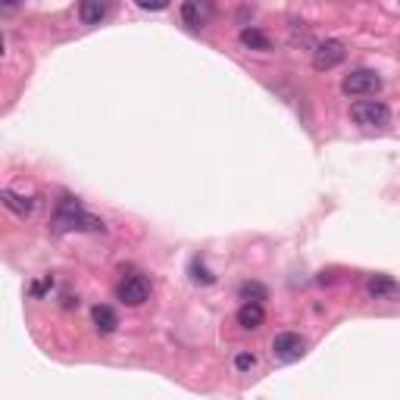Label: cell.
Here are the masks:
<instances>
[{
  "mask_svg": "<svg viewBox=\"0 0 400 400\" xmlns=\"http://www.w3.org/2000/svg\"><path fill=\"white\" fill-rule=\"evenodd\" d=\"M103 219H97L91 213H85V207L79 203V198H59L54 219H50V232L54 235H66V232H103Z\"/></svg>",
  "mask_w": 400,
  "mask_h": 400,
  "instance_id": "cell-1",
  "label": "cell"
},
{
  "mask_svg": "<svg viewBox=\"0 0 400 400\" xmlns=\"http://www.w3.org/2000/svg\"><path fill=\"white\" fill-rule=\"evenodd\" d=\"M350 119L363 128H384L391 122V110L384 101H357L350 107Z\"/></svg>",
  "mask_w": 400,
  "mask_h": 400,
  "instance_id": "cell-2",
  "label": "cell"
},
{
  "mask_svg": "<svg viewBox=\"0 0 400 400\" xmlns=\"http://www.w3.org/2000/svg\"><path fill=\"white\" fill-rule=\"evenodd\" d=\"M341 91L347 97H369L382 91V75L372 69H353L341 79Z\"/></svg>",
  "mask_w": 400,
  "mask_h": 400,
  "instance_id": "cell-3",
  "label": "cell"
},
{
  "mask_svg": "<svg viewBox=\"0 0 400 400\" xmlns=\"http://www.w3.org/2000/svg\"><path fill=\"white\" fill-rule=\"evenodd\" d=\"M307 353V338L297 335V331H282V335L273 338V357L278 363H297Z\"/></svg>",
  "mask_w": 400,
  "mask_h": 400,
  "instance_id": "cell-4",
  "label": "cell"
},
{
  "mask_svg": "<svg viewBox=\"0 0 400 400\" xmlns=\"http://www.w3.org/2000/svg\"><path fill=\"white\" fill-rule=\"evenodd\" d=\"M344 57H347V44L338 41V38H328V41H322L319 47L313 50V69L328 72V69H335V66H341Z\"/></svg>",
  "mask_w": 400,
  "mask_h": 400,
  "instance_id": "cell-5",
  "label": "cell"
},
{
  "mask_svg": "<svg viewBox=\"0 0 400 400\" xmlns=\"http://www.w3.org/2000/svg\"><path fill=\"white\" fill-rule=\"evenodd\" d=\"M116 297L122 300L125 307H141L144 300L150 297V282L144 275H128L119 282V288H116Z\"/></svg>",
  "mask_w": 400,
  "mask_h": 400,
  "instance_id": "cell-6",
  "label": "cell"
},
{
  "mask_svg": "<svg viewBox=\"0 0 400 400\" xmlns=\"http://www.w3.org/2000/svg\"><path fill=\"white\" fill-rule=\"evenodd\" d=\"M366 294L372 300H397L400 297V282H394L391 275H369L366 278Z\"/></svg>",
  "mask_w": 400,
  "mask_h": 400,
  "instance_id": "cell-7",
  "label": "cell"
},
{
  "mask_svg": "<svg viewBox=\"0 0 400 400\" xmlns=\"http://www.w3.org/2000/svg\"><path fill=\"white\" fill-rule=\"evenodd\" d=\"M266 322V309H263V304H241L238 309V326L247 328V331H256Z\"/></svg>",
  "mask_w": 400,
  "mask_h": 400,
  "instance_id": "cell-8",
  "label": "cell"
},
{
  "mask_svg": "<svg viewBox=\"0 0 400 400\" xmlns=\"http://www.w3.org/2000/svg\"><path fill=\"white\" fill-rule=\"evenodd\" d=\"M0 200H4V207L10 210V213H16V216H22V219H25V216L35 210V200L22 198V194H16L13 188H4V191H0Z\"/></svg>",
  "mask_w": 400,
  "mask_h": 400,
  "instance_id": "cell-9",
  "label": "cell"
},
{
  "mask_svg": "<svg viewBox=\"0 0 400 400\" xmlns=\"http://www.w3.org/2000/svg\"><path fill=\"white\" fill-rule=\"evenodd\" d=\"M241 44L244 47H251V50H260V54H266V50H273V41H269V35L266 32H260L256 25H247V28H241Z\"/></svg>",
  "mask_w": 400,
  "mask_h": 400,
  "instance_id": "cell-10",
  "label": "cell"
},
{
  "mask_svg": "<svg viewBox=\"0 0 400 400\" xmlns=\"http://www.w3.org/2000/svg\"><path fill=\"white\" fill-rule=\"evenodd\" d=\"M91 319H94V328L101 331V335H113V331H116V326H119V316L113 313L110 307H103V304H97V307L91 309Z\"/></svg>",
  "mask_w": 400,
  "mask_h": 400,
  "instance_id": "cell-11",
  "label": "cell"
},
{
  "mask_svg": "<svg viewBox=\"0 0 400 400\" xmlns=\"http://www.w3.org/2000/svg\"><path fill=\"white\" fill-rule=\"evenodd\" d=\"M79 16L85 25H101V19L107 16V6L97 4V0H85V4L79 6Z\"/></svg>",
  "mask_w": 400,
  "mask_h": 400,
  "instance_id": "cell-12",
  "label": "cell"
},
{
  "mask_svg": "<svg viewBox=\"0 0 400 400\" xmlns=\"http://www.w3.org/2000/svg\"><path fill=\"white\" fill-rule=\"evenodd\" d=\"M238 297L244 300V304H263V300H269V291L263 288L260 282H244L238 288Z\"/></svg>",
  "mask_w": 400,
  "mask_h": 400,
  "instance_id": "cell-13",
  "label": "cell"
},
{
  "mask_svg": "<svg viewBox=\"0 0 400 400\" xmlns=\"http://www.w3.org/2000/svg\"><path fill=\"white\" fill-rule=\"evenodd\" d=\"M182 19L188 22V28H200L203 25V10L194 0H188V4H182Z\"/></svg>",
  "mask_w": 400,
  "mask_h": 400,
  "instance_id": "cell-14",
  "label": "cell"
},
{
  "mask_svg": "<svg viewBox=\"0 0 400 400\" xmlns=\"http://www.w3.org/2000/svg\"><path fill=\"white\" fill-rule=\"evenodd\" d=\"M191 278H194L198 285H213V282H216V275L210 273V269L203 266L200 260H194V263H191Z\"/></svg>",
  "mask_w": 400,
  "mask_h": 400,
  "instance_id": "cell-15",
  "label": "cell"
},
{
  "mask_svg": "<svg viewBox=\"0 0 400 400\" xmlns=\"http://www.w3.org/2000/svg\"><path fill=\"white\" fill-rule=\"evenodd\" d=\"M50 288H54V278L44 275L41 282H35V285H32V297H44V294H47Z\"/></svg>",
  "mask_w": 400,
  "mask_h": 400,
  "instance_id": "cell-16",
  "label": "cell"
},
{
  "mask_svg": "<svg viewBox=\"0 0 400 400\" xmlns=\"http://www.w3.org/2000/svg\"><path fill=\"white\" fill-rule=\"evenodd\" d=\"M235 366L241 369V372H247V369L256 366V357H253V353H238V357H235Z\"/></svg>",
  "mask_w": 400,
  "mask_h": 400,
  "instance_id": "cell-17",
  "label": "cell"
},
{
  "mask_svg": "<svg viewBox=\"0 0 400 400\" xmlns=\"http://www.w3.org/2000/svg\"><path fill=\"white\" fill-rule=\"evenodd\" d=\"M138 6L141 10H166L169 4H166V0H156V4H150V0H138Z\"/></svg>",
  "mask_w": 400,
  "mask_h": 400,
  "instance_id": "cell-18",
  "label": "cell"
}]
</instances>
